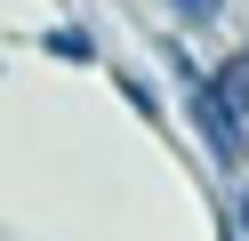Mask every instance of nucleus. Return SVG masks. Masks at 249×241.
Instances as JSON below:
<instances>
[{
    "label": "nucleus",
    "mask_w": 249,
    "mask_h": 241,
    "mask_svg": "<svg viewBox=\"0 0 249 241\" xmlns=\"http://www.w3.org/2000/svg\"><path fill=\"white\" fill-rule=\"evenodd\" d=\"M40 40H49V56H65V64H89V56H97V40H89L81 24H56V32H40Z\"/></svg>",
    "instance_id": "7ed1b4c3"
},
{
    "label": "nucleus",
    "mask_w": 249,
    "mask_h": 241,
    "mask_svg": "<svg viewBox=\"0 0 249 241\" xmlns=\"http://www.w3.org/2000/svg\"><path fill=\"white\" fill-rule=\"evenodd\" d=\"M177 73L193 80V64H185V48H177ZM193 121H201V137H209V153H217V169H241V129L225 121V112L209 105V89L193 80Z\"/></svg>",
    "instance_id": "f257e3e1"
},
{
    "label": "nucleus",
    "mask_w": 249,
    "mask_h": 241,
    "mask_svg": "<svg viewBox=\"0 0 249 241\" xmlns=\"http://www.w3.org/2000/svg\"><path fill=\"white\" fill-rule=\"evenodd\" d=\"M169 8H177V16H193V24H209V16L225 8V0H169Z\"/></svg>",
    "instance_id": "20e7f679"
},
{
    "label": "nucleus",
    "mask_w": 249,
    "mask_h": 241,
    "mask_svg": "<svg viewBox=\"0 0 249 241\" xmlns=\"http://www.w3.org/2000/svg\"><path fill=\"white\" fill-rule=\"evenodd\" d=\"M225 241H241V233H233V217H225Z\"/></svg>",
    "instance_id": "39448f33"
},
{
    "label": "nucleus",
    "mask_w": 249,
    "mask_h": 241,
    "mask_svg": "<svg viewBox=\"0 0 249 241\" xmlns=\"http://www.w3.org/2000/svg\"><path fill=\"white\" fill-rule=\"evenodd\" d=\"M201 89H209V105L225 112L233 129H249V56H233L225 73H217V80H201Z\"/></svg>",
    "instance_id": "f03ea898"
}]
</instances>
